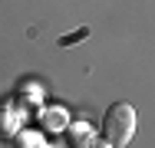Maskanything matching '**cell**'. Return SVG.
Returning <instances> with one entry per match:
<instances>
[{
  "mask_svg": "<svg viewBox=\"0 0 155 148\" xmlns=\"http://www.w3.org/2000/svg\"><path fill=\"white\" fill-rule=\"evenodd\" d=\"M135 125H139L135 109L129 102H112L102 115V138L112 142V148H125L135 135Z\"/></svg>",
  "mask_w": 155,
  "mask_h": 148,
  "instance_id": "1",
  "label": "cell"
},
{
  "mask_svg": "<svg viewBox=\"0 0 155 148\" xmlns=\"http://www.w3.org/2000/svg\"><path fill=\"white\" fill-rule=\"evenodd\" d=\"M27 105L17 99V102H0V135H7V138H17V132L20 128H27Z\"/></svg>",
  "mask_w": 155,
  "mask_h": 148,
  "instance_id": "2",
  "label": "cell"
},
{
  "mask_svg": "<svg viewBox=\"0 0 155 148\" xmlns=\"http://www.w3.org/2000/svg\"><path fill=\"white\" fill-rule=\"evenodd\" d=\"M36 122H40V132L63 135L66 125H69V112H66V105H40L36 109Z\"/></svg>",
  "mask_w": 155,
  "mask_h": 148,
  "instance_id": "3",
  "label": "cell"
},
{
  "mask_svg": "<svg viewBox=\"0 0 155 148\" xmlns=\"http://www.w3.org/2000/svg\"><path fill=\"white\" fill-rule=\"evenodd\" d=\"M63 135L69 138L73 148H89L93 138H96V128H93V122H86V118H69V125H66Z\"/></svg>",
  "mask_w": 155,
  "mask_h": 148,
  "instance_id": "4",
  "label": "cell"
},
{
  "mask_svg": "<svg viewBox=\"0 0 155 148\" xmlns=\"http://www.w3.org/2000/svg\"><path fill=\"white\" fill-rule=\"evenodd\" d=\"M17 99L23 102V105H43V86L40 82H33V79H27V82H20L17 86Z\"/></svg>",
  "mask_w": 155,
  "mask_h": 148,
  "instance_id": "5",
  "label": "cell"
},
{
  "mask_svg": "<svg viewBox=\"0 0 155 148\" xmlns=\"http://www.w3.org/2000/svg\"><path fill=\"white\" fill-rule=\"evenodd\" d=\"M17 148H50L46 132H40V128H20L17 132Z\"/></svg>",
  "mask_w": 155,
  "mask_h": 148,
  "instance_id": "6",
  "label": "cell"
},
{
  "mask_svg": "<svg viewBox=\"0 0 155 148\" xmlns=\"http://www.w3.org/2000/svg\"><path fill=\"white\" fill-rule=\"evenodd\" d=\"M86 36H89V27H79L76 33H69V36H63L60 43H63V46H69V43H79V40H86Z\"/></svg>",
  "mask_w": 155,
  "mask_h": 148,
  "instance_id": "7",
  "label": "cell"
},
{
  "mask_svg": "<svg viewBox=\"0 0 155 148\" xmlns=\"http://www.w3.org/2000/svg\"><path fill=\"white\" fill-rule=\"evenodd\" d=\"M89 148H112V142H106L102 135H96V138H93V145H89Z\"/></svg>",
  "mask_w": 155,
  "mask_h": 148,
  "instance_id": "8",
  "label": "cell"
}]
</instances>
